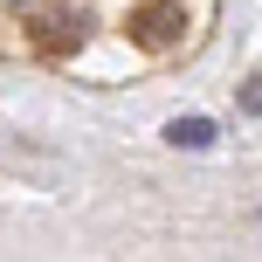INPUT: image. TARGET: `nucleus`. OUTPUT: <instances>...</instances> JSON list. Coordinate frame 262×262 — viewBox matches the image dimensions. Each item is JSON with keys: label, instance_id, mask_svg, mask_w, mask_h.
Instances as JSON below:
<instances>
[{"label": "nucleus", "instance_id": "f257e3e1", "mask_svg": "<svg viewBox=\"0 0 262 262\" xmlns=\"http://www.w3.org/2000/svg\"><path fill=\"white\" fill-rule=\"evenodd\" d=\"M166 138H172V145H186V152H207V145H214V124H207V118H180Z\"/></svg>", "mask_w": 262, "mask_h": 262}]
</instances>
